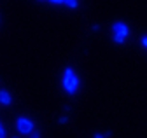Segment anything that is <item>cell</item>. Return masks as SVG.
I'll return each instance as SVG.
<instances>
[{
	"label": "cell",
	"mask_w": 147,
	"mask_h": 138,
	"mask_svg": "<svg viewBox=\"0 0 147 138\" xmlns=\"http://www.w3.org/2000/svg\"><path fill=\"white\" fill-rule=\"evenodd\" d=\"M79 86H81V80H79L77 74L74 72L70 66H67L65 70H63V77H61V88H63V91L67 94L74 96V94L77 93Z\"/></svg>",
	"instance_id": "1"
},
{
	"label": "cell",
	"mask_w": 147,
	"mask_h": 138,
	"mask_svg": "<svg viewBox=\"0 0 147 138\" xmlns=\"http://www.w3.org/2000/svg\"><path fill=\"white\" fill-rule=\"evenodd\" d=\"M16 131L23 136H26V135L30 136L35 131V123L28 117H18L16 119Z\"/></svg>",
	"instance_id": "2"
},
{
	"label": "cell",
	"mask_w": 147,
	"mask_h": 138,
	"mask_svg": "<svg viewBox=\"0 0 147 138\" xmlns=\"http://www.w3.org/2000/svg\"><path fill=\"white\" fill-rule=\"evenodd\" d=\"M112 35H119V37L128 39V35H130V28H128V25L124 21H116V23H112Z\"/></svg>",
	"instance_id": "3"
},
{
	"label": "cell",
	"mask_w": 147,
	"mask_h": 138,
	"mask_svg": "<svg viewBox=\"0 0 147 138\" xmlns=\"http://www.w3.org/2000/svg\"><path fill=\"white\" fill-rule=\"evenodd\" d=\"M11 103H12V96H11V93L5 91V89H0V105L9 107Z\"/></svg>",
	"instance_id": "4"
},
{
	"label": "cell",
	"mask_w": 147,
	"mask_h": 138,
	"mask_svg": "<svg viewBox=\"0 0 147 138\" xmlns=\"http://www.w3.org/2000/svg\"><path fill=\"white\" fill-rule=\"evenodd\" d=\"M63 5H67V7H70V9H77V7H79V0H65Z\"/></svg>",
	"instance_id": "5"
},
{
	"label": "cell",
	"mask_w": 147,
	"mask_h": 138,
	"mask_svg": "<svg viewBox=\"0 0 147 138\" xmlns=\"http://www.w3.org/2000/svg\"><path fill=\"white\" fill-rule=\"evenodd\" d=\"M112 40H114L116 44H124V42H126V39H124V37H119V35H112Z\"/></svg>",
	"instance_id": "6"
},
{
	"label": "cell",
	"mask_w": 147,
	"mask_h": 138,
	"mask_svg": "<svg viewBox=\"0 0 147 138\" xmlns=\"http://www.w3.org/2000/svg\"><path fill=\"white\" fill-rule=\"evenodd\" d=\"M0 138H7V133H5V128L2 123H0Z\"/></svg>",
	"instance_id": "7"
},
{
	"label": "cell",
	"mask_w": 147,
	"mask_h": 138,
	"mask_svg": "<svg viewBox=\"0 0 147 138\" xmlns=\"http://www.w3.org/2000/svg\"><path fill=\"white\" fill-rule=\"evenodd\" d=\"M47 2H49L51 5H63L65 0H47Z\"/></svg>",
	"instance_id": "8"
},
{
	"label": "cell",
	"mask_w": 147,
	"mask_h": 138,
	"mask_svg": "<svg viewBox=\"0 0 147 138\" xmlns=\"http://www.w3.org/2000/svg\"><path fill=\"white\" fill-rule=\"evenodd\" d=\"M93 138H109V136H107L105 133H100V131H98V133H95V135H93Z\"/></svg>",
	"instance_id": "9"
},
{
	"label": "cell",
	"mask_w": 147,
	"mask_h": 138,
	"mask_svg": "<svg viewBox=\"0 0 147 138\" xmlns=\"http://www.w3.org/2000/svg\"><path fill=\"white\" fill-rule=\"evenodd\" d=\"M68 123V115H61L60 117V124H67Z\"/></svg>",
	"instance_id": "10"
},
{
	"label": "cell",
	"mask_w": 147,
	"mask_h": 138,
	"mask_svg": "<svg viewBox=\"0 0 147 138\" xmlns=\"http://www.w3.org/2000/svg\"><path fill=\"white\" fill-rule=\"evenodd\" d=\"M140 42H142V46H144V47H147V35H144Z\"/></svg>",
	"instance_id": "11"
},
{
	"label": "cell",
	"mask_w": 147,
	"mask_h": 138,
	"mask_svg": "<svg viewBox=\"0 0 147 138\" xmlns=\"http://www.w3.org/2000/svg\"><path fill=\"white\" fill-rule=\"evenodd\" d=\"M30 138H40V135H39V131H33V133L30 135Z\"/></svg>",
	"instance_id": "12"
},
{
	"label": "cell",
	"mask_w": 147,
	"mask_h": 138,
	"mask_svg": "<svg viewBox=\"0 0 147 138\" xmlns=\"http://www.w3.org/2000/svg\"><path fill=\"white\" fill-rule=\"evenodd\" d=\"M11 138H20V136H18V135H14V136H11Z\"/></svg>",
	"instance_id": "13"
},
{
	"label": "cell",
	"mask_w": 147,
	"mask_h": 138,
	"mask_svg": "<svg viewBox=\"0 0 147 138\" xmlns=\"http://www.w3.org/2000/svg\"><path fill=\"white\" fill-rule=\"evenodd\" d=\"M39 2H44V0H39ZM46 2H47V0H46Z\"/></svg>",
	"instance_id": "14"
}]
</instances>
